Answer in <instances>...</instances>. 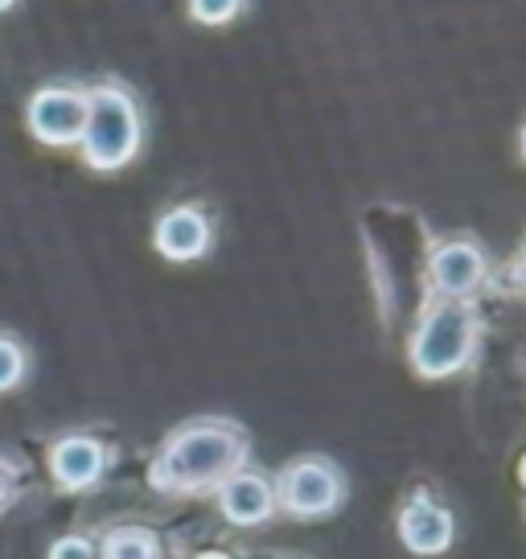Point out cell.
Returning a JSON list of instances; mask_svg holds the SVG:
<instances>
[{
	"instance_id": "cell-1",
	"label": "cell",
	"mask_w": 526,
	"mask_h": 559,
	"mask_svg": "<svg viewBox=\"0 0 526 559\" xmlns=\"http://www.w3.org/2000/svg\"><path fill=\"white\" fill-rule=\"evenodd\" d=\"M247 465V432L230 419H198L177 428L165 440L157 465H153V486L165 493H198V489H218L230 473Z\"/></svg>"
},
{
	"instance_id": "cell-2",
	"label": "cell",
	"mask_w": 526,
	"mask_h": 559,
	"mask_svg": "<svg viewBox=\"0 0 526 559\" xmlns=\"http://www.w3.org/2000/svg\"><path fill=\"white\" fill-rule=\"evenodd\" d=\"M477 342H481V317H477L474 300L437 297L411 330L407 358L420 379H449L474 362Z\"/></svg>"
},
{
	"instance_id": "cell-3",
	"label": "cell",
	"mask_w": 526,
	"mask_h": 559,
	"mask_svg": "<svg viewBox=\"0 0 526 559\" xmlns=\"http://www.w3.org/2000/svg\"><path fill=\"white\" fill-rule=\"evenodd\" d=\"M83 157L91 169H123L141 153V107L132 91L120 83H99L87 91V128H83Z\"/></svg>"
},
{
	"instance_id": "cell-4",
	"label": "cell",
	"mask_w": 526,
	"mask_h": 559,
	"mask_svg": "<svg viewBox=\"0 0 526 559\" xmlns=\"http://www.w3.org/2000/svg\"><path fill=\"white\" fill-rule=\"evenodd\" d=\"M342 498H346V481L325 456H300L276 481V507L297 519H325L342 507Z\"/></svg>"
},
{
	"instance_id": "cell-5",
	"label": "cell",
	"mask_w": 526,
	"mask_h": 559,
	"mask_svg": "<svg viewBox=\"0 0 526 559\" xmlns=\"http://www.w3.org/2000/svg\"><path fill=\"white\" fill-rule=\"evenodd\" d=\"M490 276V260L474 239H444L428 255L432 293L444 300H474V293Z\"/></svg>"
},
{
	"instance_id": "cell-6",
	"label": "cell",
	"mask_w": 526,
	"mask_h": 559,
	"mask_svg": "<svg viewBox=\"0 0 526 559\" xmlns=\"http://www.w3.org/2000/svg\"><path fill=\"white\" fill-rule=\"evenodd\" d=\"M29 132L41 144H79L87 128V91L79 87H41L29 99Z\"/></svg>"
},
{
	"instance_id": "cell-7",
	"label": "cell",
	"mask_w": 526,
	"mask_h": 559,
	"mask_svg": "<svg viewBox=\"0 0 526 559\" xmlns=\"http://www.w3.org/2000/svg\"><path fill=\"white\" fill-rule=\"evenodd\" d=\"M456 523L453 514L428 493H411L399 510V539L416 556H444L453 547Z\"/></svg>"
},
{
	"instance_id": "cell-8",
	"label": "cell",
	"mask_w": 526,
	"mask_h": 559,
	"mask_svg": "<svg viewBox=\"0 0 526 559\" xmlns=\"http://www.w3.org/2000/svg\"><path fill=\"white\" fill-rule=\"evenodd\" d=\"M218 510L235 526H263L280 510L276 507V486L263 473H251V469L230 473L227 481L218 486Z\"/></svg>"
},
{
	"instance_id": "cell-9",
	"label": "cell",
	"mask_w": 526,
	"mask_h": 559,
	"mask_svg": "<svg viewBox=\"0 0 526 559\" xmlns=\"http://www.w3.org/2000/svg\"><path fill=\"white\" fill-rule=\"evenodd\" d=\"M153 243L165 260L190 263L202 260L211 251V218L198 206H174L160 214L157 230H153Z\"/></svg>"
},
{
	"instance_id": "cell-10",
	"label": "cell",
	"mask_w": 526,
	"mask_h": 559,
	"mask_svg": "<svg viewBox=\"0 0 526 559\" xmlns=\"http://www.w3.org/2000/svg\"><path fill=\"white\" fill-rule=\"evenodd\" d=\"M107 465L104 444L95 437H62L50 449V473L62 489H87Z\"/></svg>"
},
{
	"instance_id": "cell-11",
	"label": "cell",
	"mask_w": 526,
	"mask_h": 559,
	"mask_svg": "<svg viewBox=\"0 0 526 559\" xmlns=\"http://www.w3.org/2000/svg\"><path fill=\"white\" fill-rule=\"evenodd\" d=\"M99 559H160V543L144 526H120L104 539Z\"/></svg>"
},
{
	"instance_id": "cell-12",
	"label": "cell",
	"mask_w": 526,
	"mask_h": 559,
	"mask_svg": "<svg viewBox=\"0 0 526 559\" xmlns=\"http://www.w3.org/2000/svg\"><path fill=\"white\" fill-rule=\"evenodd\" d=\"M247 9V0H190V17L198 25H230Z\"/></svg>"
},
{
	"instance_id": "cell-13",
	"label": "cell",
	"mask_w": 526,
	"mask_h": 559,
	"mask_svg": "<svg viewBox=\"0 0 526 559\" xmlns=\"http://www.w3.org/2000/svg\"><path fill=\"white\" fill-rule=\"evenodd\" d=\"M25 379V349L13 337H0V391H13Z\"/></svg>"
},
{
	"instance_id": "cell-14",
	"label": "cell",
	"mask_w": 526,
	"mask_h": 559,
	"mask_svg": "<svg viewBox=\"0 0 526 559\" xmlns=\"http://www.w3.org/2000/svg\"><path fill=\"white\" fill-rule=\"evenodd\" d=\"M50 559H99V556H95L91 539H83V535H67V539H58L50 547Z\"/></svg>"
},
{
	"instance_id": "cell-15",
	"label": "cell",
	"mask_w": 526,
	"mask_h": 559,
	"mask_svg": "<svg viewBox=\"0 0 526 559\" xmlns=\"http://www.w3.org/2000/svg\"><path fill=\"white\" fill-rule=\"evenodd\" d=\"M514 288L526 297V247L518 251V260H514Z\"/></svg>"
},
{
	"instance_id": "cell-16",
	"label": "cell",
	"mask_w": 526,
	"mask_h": 559,
	"mask_svg": "<svg viewBox=\"0 0 526 559\" xmlns=\"http://www.w3.org/2000/svg\"><path fill=\"white\" fill-rule=\"evenodd\" d=\"M9 489H13V481H9V473L0 469V502H4V498H9Z\"/></svg>"
},
{
	"instance_id": "cell-17",
	"label": "cell",
	"mask_w": 526,
	"mask_h": 559,
	"mask_svg": "<svg viewBox=\"0 0 526 559\" xmlns=\"http://www.w3.org/2000/svg\"><path fill=\"white\" fill-rule=\"evenodd\" d=\"M518 481L526 486V453H523V465H518Z\"/></svg>"
},
{
	"instance_id": "cell-18",
	"label": "cell",
	"mask_w": 526,
	"mask_h": 559,
	"mask_svg": "<svg viewBox=\"0 0 526 559\" xmlns=\"http://www.w3.org/2000/svg\"><path fill=\"white\" fill-rule=\"evenodd\" d=\"M4 9H13V0H0V13H4Z\"/></svg>"
},
{
	"instance_id": "cell-19",
	"label": "cell",
	"mask_w": 526,
	"mask_h": 559,
	"mask_svg": "<svg viewBox=\"0 0 526 559\" xmlns=\"http://www.w3.org/2000/svg\"><path fill=\"white\" fill-rule=\"evenodd\" d=\"M523 157H526V128H523Z\"/></svg>"
}]
</instances>
